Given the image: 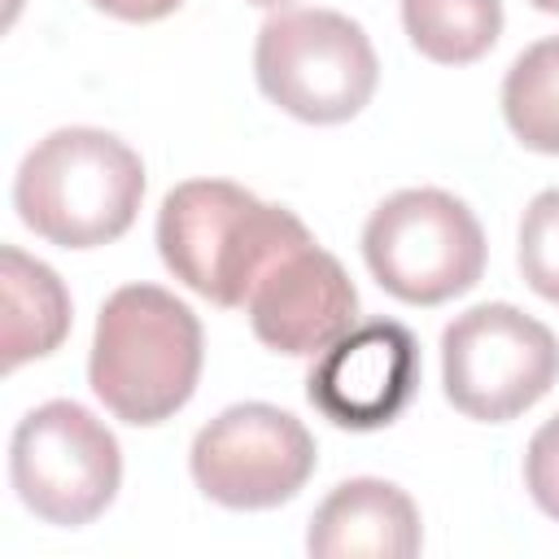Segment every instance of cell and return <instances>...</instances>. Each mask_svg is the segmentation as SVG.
<instances>
[{
  "instance_id": "cell-2",
  "label": "cell",
  "mask_w": 559,
  "mask_h": 559,
  "mask_svg": "<svg viewBox=\"0 0 559 559\" xmlns=\"http://www.w3.org/2000/svg\"><path fill=\"white\" fill-rule=\"evenodd\" d=\"M201 358L197 314L157 284H127L96 314L87 380L122 424L153 428L188 406Z\"/></svg>"
},
{
  "instance_id": "cell-16",
  "label": "cell",
  "mask_w": 559,
  "mask_h": 559,
  "mask_svg": "<svg viewBox=\"0 0 559 559\" xmlns=\"http://www.w3.org/2000/svg\"><path fill=\"white\" fill-rule=\"evenodd\" d=\"M524 480H528V493L533 502L559 520V415L546 419L533 441H528V454H524Z\"/></svg>"
},
{
  "instance_id": "cell-14",
  "label": "cell",
  "mask_w": 559,
  "mask_h": 559,
  "mask_svg": "<svg viewBox=\"0 0 559 559\" xmlns=\"http://www.w3.org/2000/svg\"><path fill=\"white\" fill-rule=\"evenodd\" d=\"M502 114L515 140L559 157V35L524 48L502 79Z\"/></svg>"
},
{
  "instance_id": "cell-3",
  "label": "cell",
  "mask_w": 559,
  "mask_h": 559,
  "mask_svg": "<svg viewBox=\"0 0 559 559\" xmlns=\"http://www.w3.org/2000/svg\"><path fill=\"white\" fill-rule=\"evenodd\" d=\"M144 162L131 144L96 127H61L44 135L17 166V218L61 249H96L118 240L140 210Z\"/></svg>"
},
{
  "instance_id": "cell-1",
  "label": "cell",
  "mask_w": 559,
  "mask_h": 559,
  "mask_svg": "<svg viewBox=\"0 0 559 559\" xmlns=\"http://www.w3.org/2000/svg\"><path fill=\"white\" fill-rule=\"evenodd\" d=\"M310 240L297 214L227 179H188L166 192L157 214L162 262L214 306H245L266 266Z\"/></svg>"
},
{
  "instance_id": "cell-15",
  "label": "cell",
  "mask_w": 559,
  "mask_h": 559,
  "mask_svg": "<svg viewBox=\"0 0 559 559\" xmlns=\"http://www.w3.org/2000/svg\"><path fill=\"white\" fill-rule=\"evenodd\" d=\"M520 275L537 297L559 306V188L537 192L520 218Z\"/></svg>"
},
{
  "instance_id": "cell-18",
  "label": "cell",
  "mask_w": 559,
  "mask_h": 559,
  "mask_svg": "<svg viewBox=\"0 0 559 559\" xmlns=\"http://www.w3.org/2000/svg\"><path fill=\"white\" fill-rule=\"evenodd\" d=\"M528 4H537L542 13H559V0H528Z\"/></svg>"
},
{
  "instance_id": "cell-19",
  "label": "cell",
  "mask_w": 559,
  "mask_h": 559,
  "mask_svg": "<svg viewBox=\"0 0 559 559\" xmlns=\"http://www.w3.org/2000/svg\"><path fill=\"white\" fill-rule=\"evenodd\" d=\"M249 4H258V9H284V4H293V0H249Z\"/></svg>"
},
{
  "instance_id": "cell-12",
  "label": "cell",
  "mask_w": 559,
  "mask_h": 559,
  "mask_svg": "<svg viewBox=\"0 0 559 559\" xmlns=\"http://www.w3.org/2000/svg\"><path fill=\"white\" fill-rule=\"evenodd\" d=\"M0 293H4V371L26 358L52 354L70 332V293L52 266L26 258L22 249H0Z\"/></svg>"
},
{
  "instance_id": "cell-8",
  "label": "cell",
  "mask_w": 559,
  "mask_h": 559,
  "mask_svg": "<svg viewBox=\"0 0 559 559\" xmlns=\"http://www.w3.org/2000/svg\"><path fill=\"white\" fill-rule=\"evenodd\" d=\"M205 498L231 511H262L297 498L314 472V437L271 402H240L214 415L188 454Z\"/></svg>"
},
{
  "instance_id": "cell-7",
  "label": "cell",
  "mask_w": 559,
  "mask_h": 559,
  "mask_svg": "<svg viewBox=\"0 0 559 559\" xmlns=\"http://www.w3.org/2000/svg\"><path fill=\"white\" fill-rule=\"evenodd\" d=\"M9 480L44 524L79 528L96 520L122 480L114 432L79 402L35 406L9 441Z\"/></svg>"
},
{
  "instance_id": "cell-6",
  "label": "cell",
  "mask_w": 559,
  "mask_h": 559,
  "mask_svg": "<svg viewBox=\"0 0 559 559\" xmlns=\"http://www.w3.org/2000/svg\"><path fill=\"white\" fill-rule=\"evenodd\" d=\"M441 380L454 411L480 424H507L559 380V341L533 314L485 301L441 332Z\"/></svg>"
},
{
  "instance_id": "cell-5",
  "label": "cell",
  "mask_w": 559,
  "mask_h": 559,
  "mask_svg": "<svg viewBox=\"0 0 559 559\" xmlns=\"http://www.w3.org/2000/svg\"><path fill=\"white\" fill-rule=\"evenodd\" d=\"M362 258L384 293L406 306H441L485 271L476 214L441 188H402L362 227Z\"/></svg>"
},
{
  "instance_id": "cell-9",
  "label": "cell",
  "mask_w": 559,
  "mask_h": 559,
  "mask_svg": "<svg viewBox=\"0 0 559 559\" xmlns=\"http://www.w3.org/2000/svg\"><path fill=\"white\" fill-rule=\"evenodd\" d=\"M415 384H419V345L411 328H402L397 319H371L349 328L314 358L306 376V397L336 428L371 432L406 411Z\"/></svg>"
},
{
  "instance_id": "cell-13",
  "label": "cell",
  "mask_w": 559,
  "mask_h": 559,
  "mask_svg": "<svg viewBox=\"0 0 559 559\" xmlns=\"http://www.w3.org/2000/svg\"><path fill=\"white\" fill-rule=\"evenodd\" d=\"M411 44L441 66L485 57L502 35V0H402Z\"/></svg>"
},
{
  "instance_id": "cell-17",
  "label": "cell",
  "mask_w": 559,
  "mask_h": 559,
  "mask_svg": "<svg viewBox=\"0 0 559 559\" xmlns=\"http://www.w3.org/2000/svg\"><path fill=\"white\" fill-rule=\"evenodd\" d=\"M87 4H96L100 13L122 17V22H157V17L175 13L183 0H87Z\"/></svg>"
},
{
  "instance_id": "cell-4",
  "label": "cell",
  "mask_w": 559,
  "mask_h": 559,
  "mask_svg": "<svg viewBox=\"0 0 559 559\" xmlns=\"http://www.w3.org/2000/svg\"><path fill=\"white\" fill-rule=\"evenodd\" d=\"M253 74L266 100L284 114L328 127L354 118L371 100L380 61L354 17L332 9H293L262 22Z\"/></svg>"
},
{
  "instance_id": "cell-11",
  "label": "cell",
  "mask_w": 559,
  "mask_h": 559,
  "mask_svg": "<svg viewBox=\"0 0 559 559\" xmlns=\"http://www.w3.org/2000/svg\"><path fill=\"white\" fill-rule=\"evenodd\" d=\"M306 550L314 559H411L419 555V511L393 480H345L314 507Z\"/></svg>"
},
{
  "instance_id": "cell-10",
  "label": "cell",
  "mask_w": 559,
  "mask_h": 559,
  "mask_svg": "<svg viewBox=\"0 0 559 559\" xmlns=\"http://www.w3.org/2000/svg\"><path fill=\"white\" fill-rule=\"evenodd\" d=\"M245 310L253 336L266 349L288 358H314L354 328L358 288L349 284L345 266L310 240L266 266Z\"/></svg>"
}]
</instances>
